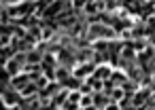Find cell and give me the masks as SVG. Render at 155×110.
I'll return each instance as SVG.
<instances>
[{"mask_svg":"<svg viewBox=\"0 0 155 110\" xmlns=\"http://www.w3.org/2000/svg\"><path fill=\"white\" fill-rule=\"evenodd\" d=\"M94 68H96V64H94V61H87V64H81V66H77V68H74V72H72V76L81 80V78H85V76H89V74H91L89 70H94Z\"/></svg>","mask_w":155,"mask_h":110,"instance_id":"6da1fadb","label":"cell"},{"mask_svg":"<svg viewBox=\"0 0 155 110\" xmlns=\"http://www.w3.org/2000/svg\"><path fill=\"white\" fill-rule=\"evenodd\" d=\"M94 70H96V72H94V78H98V80H106V78H110V74H113V68L106 66V64L96 66Z\"/></svg>","mask_w":155,"mask_h":110,"instance_id":"7a4b0ae2","label":"cell"},{"mask_svg":"<svg viewBox=\"0 0 155 110\" xmlns=\"http://www.w3.org/2000/svg\"><path fill=\"white\" fill-rule=\"evenodd\" d=\"M19 95H21V97H32V95H38V87L34 85V80L26 83V85L19 89Z\"/></svg>","mask_w":155,"mask_h":110,"instance_id":"3957f363","label":"cell"},{"mask_svg":"<svg viewBox=\"0 0 155 110\" xmlns=\"http://www.w3.org/2000/svg\"><path fill=\"white\" fill-rule=\"evenodd\" d=\"M5 70L11 74V76H15V74H19V70H21V64L15 59V57H11L9 61H7V66H5Z\"/></svg>","mask_w":155,"mask_h":110,"instance_id":"277c9868","label":"cell"},{"mask_svg":"<svg viewBox=\"0 0 155 110\" xmlns=\"http://www.w3.org/2000/svg\"><path fill=\"white\" fill-rule=\"evenodd\" d=\"M26 83H30V76H26V74H19V76L15 74V76H13V80H11V85H13V87H17V91H19Z\"/></svg>","mask_w":155,"mask_h":110,"instance_id":"5b68a950","label":"cell"},{"mask_svg":"<svg viewBox=\"0 0 155 110\" xmlns=\"http://www.w3.org/2000/svg\"><path fill=\"white\" fill-rule=\"evenodd\" d=\"M79 106H81V108H91V106H94V97H91V93H81Z\"/></svg>","mask_w":155,"mask_h":110,"instance_id":"8992f818","label":"cell"},{"mask_svg":"<svg viewBox=\"0 0 155 110\" xmlns=\"http://www.w3.org/2000/svg\"><path fill=\"white\" fill-rule=\"evenodd\" d=\"M123 97H125V91H123V87H121V85H119V87H115V89L110 91V99H113V102H121Z\"/></svg>","mask_w":155,"mask_h":110,"instance_id":"52a82bcc","label":"cell"},{"mask_svg":"<svg viewBox=\"0 0 155 110\" xmlns=\"http://www.w3.org/2000/svg\"><path fill=\"white\" fill-rule=\"evenodd\" d=\"M49 83H51V80H49V78H47V76H45V74H43V76H41V74H38V76H36V78H34V85H36V87H38V91H41V89H45V87H47V85H49Z\"/></svg>","mask_w":155,"mask_h":110,"instance_id":"ba28073f","label":"cell"},{"mask_svg":"<svg viewBox=\"0 0 155 110\" xmlns=\"http://www.w3.org/2000/svg\"><path fill=\"white\" fill-rule=\"evenodd\" d=\"M2 99L7 102V106H9V108H13V106H15V95H13L11 91H7V93L2 95Z\"/></svg>","mask_w":155,"mask_h":110,"instance_id":"9c48e42d","label":"cell"},{"mask_svg":"<svg viewBox=\"0 0 155 110\" xmlns=\"http://www.w3.org/2000/svg\"><path fill=\"white\" fill-rule=\"evenodd\" d=\"M134 55H136V51H134L132 47H125V49L121 51V57H123V59H132Z\"/></svg>","mask_w":155,"mask_h":110,"instance_id":"30bf717a","label":"cell"},{"mask_svg":"<svg viewBox=\"0 0 155 110\" xmlns=\"http://www.w3.org/2000/svg\"><path fill=\"white\" fill-rule=\"evenodd\" d=\"M104 110H121V104H119V102H108V104L104 106Z\"/></svg>","mask_w":155,"mask_h":110,"instance_id":"8fae6325","label":"cell"},{"mask_svg":"<svg viewBox=\"0 0 155 110\" xmlns=\"http://www.w3.org/2000/svg\"><path fill=\"white\" fill-rule=\"evenodd\" d=\"M7 45H11V38L9 36H0V47H7Z\"/></svg>","mask_w":155,"mask_h":110,"instance_id":"7c38bea8","label":"cell"},{"mask_svg":"<svg viewBox=\"0 0 155 110\" xmlns=\"http://www.w3.org/2000/svg\"><path fill=\"white\" fill-rule=\"evenodd\" d=\"M153 80H155V70H153Z\"/></svg>","mask_w":155,"mask_h":110,"instance_id":"4fadbf2b","label":"cell"},{"mask_svg":"<svg viewBox=\"0 0 155 110\" xmlns=\"http://www.w3.org/2000/svg\"><path fill=\"white\" fill-rule=\"evenodd\" d=\"M147 2H153V0H147Z\"/></svg>","mask_w":155,"mask_h":110,"instance_id":"5bb4252c","label":"cell"}]
</instances>
